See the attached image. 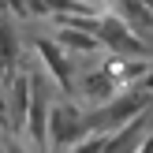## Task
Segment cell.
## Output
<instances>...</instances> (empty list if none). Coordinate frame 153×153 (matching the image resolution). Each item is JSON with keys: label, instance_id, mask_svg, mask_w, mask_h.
Masks as SVG:
<instances>
[{"label": "cell", "instance_id": "cell-1", "mask_svg": "<svg viewBox=\"0 0 153 153\" xmlns=\"http://www.w3.org/2000/svg\"><path fill=\"white\" fill-rule=\"evenodd\" d=\"M153 108V94H116L112 101H105L101 108H90L86 112V134H112L120 127H127L131 120H138L142 112Z\"/></svg>", "mask_w": 153, "mask_h": 153}, {"label": "cell", "instance_id": "cell-2", "mask_svg": "<svg viewBox=\"0 0 153 153\" xmlns=\"http://www.w3.org/2000/svg\"><path fill=\"white\" fill-rule=\"evenodd\" d=\"M97 37H101V45L108 52H116L120 60H149L153 56V45H146L123 19H120V15H101Z\"/></svg>", "mask_w": 153, "mask_h": 153}, {"label": "cell", "instance_id": "cell-3", "mask_svg": "<svg viewBox=\"0 0 153 153\" xmlns=\"http://www.w3.org/2000/svg\"><path fill=\"white\" fill-rule=\"evenodd\" d=\"M82 138H86V112H79L71 101L52 105L49 108V149L64 153Z\"/></svg>", "mask_w": 153, "mask_h": 153}, {"label": "cell", "instance_id": "cell-4", "mask_svg": "<svg viewBox=\"0 0 153 153\" xmlns=\"http://www.w3.org/2000/svg\"><path fill=\"white\" fill-rule=\"evenodd\" d=\"M37 49V60H41V67L52 75V82L60 86V94L71 101L75 94H79V86H75V64H71V52H64L56 41H49V37H37L34 41Z\"/></svg>", "mask_w": 153, "mask_h": 153}, {"label": "cell", "instance_id": "cell-5", "mask_svg": "<svg viewBox=\"0 0 153 153\" xmlns=\"http://www.w3.org/2000/svg\"><path fill=\"white\" fill-rule=\"evenodd\" d=\"M49 94L41 90V82L34 79V86H30V108H26V123H22V131H26V138L34 142L37 153H49Z\"/></svg>", "mask_w": 153, "mask_h": 153}, {"label": "cell", "instance_id": "cell-6", "mask_svg": "<svg viewBox=\"0 0 153 153\" xmlns=\"http://www.w3.org/2000/svg\"><path fill=\"white\" fill-rule=\"evenodd\" d=\"M79 97H86L94 108H101L105 101H112V97H116V71L101 67V71L86 75V79L79 82Z\"/></svg>", "mask_w": 153, "mask_h": 153}, {"label": "cell", "instance_id": "cell-7", "mask_svg": "<svg viewBox=\"0 0 153 153\" xmlns=\"http://www.w3.org/2000/svg\"><path fill=\"white\" fill-rule=\"evenodd\" d=\"M30 86H34V75H11V101H7V116H11V127L26 123V108H30Z\"/></svg>", "mask_w": 153, "mask_h": 153}, {"label": "cell", "instance_id": "cell-8", "mask_svg": "<svg viewBox=\"0 0 153 153\" xmlns=\"http://www.w3.org/2000/svg\"><path fill=\"white\" fill-rule=\"evenodd\" d=\"M52 41H56L64 52H79V56H86V52H97V49H101V37L90 34V30H79V26H60Z\"/></svg>", "mask_w": 153, "mask_h": 153}, {"label": "cell", "instance_id": "cell-9", "mask_svg": "<svg viewBox=\"0 0 153 153\" xmlns=\"http://www.w3.org/2000/svg\"><path fill=\"white\" fill-rule=\"evenodd\" d=\"M19 30H15L11 19H0V71L15 75L19 71Z\"/></svg>", "mask_w": 153, "mask_h": 153}, {"label": "cell", "instance_id": "cell-10", "mask_svg": "<svg viewBox=\"0 0 153 153\" xmlns=\"http://www.w3.org/2000/svg\"><path fill=\"white\" fill-rule=\"evenodd\" d=\"M101 146H105V134H86V138L75 142L67 153H101Z\"/></svg>", "mask_w": 153, "mask_h": 153}, {"label": "cell", "instance_id": "cell-11", "mask_svg": "<svg viewBox=\"0 0 153 153\" xmlns=\"http://www.w3.org/2000/svg\"><path fill=\"white\" fill-rule=\"evenodd\" d=\"M138 90H142V94H153V60H149V71L142 75V82H138Z\"/></svg>", "mask_w": 153, "mask_h": 153}, {"label": "cell", "instance_id": "cell-12", "mask_svg": "<svg viewBox=\"0 0 153 153\" xmlns=\"http://www.w3.org/2000/svg\"><path fill=\"white\" fill-rule=\"evenodd\" d=\"M134 153H153V131H146V138L138 142V149H134Z\"/></svg>", "mask_w": 153, "mask_h": 153}, {"label": "cell", "instance_id": "cell-13", "mask_svg": "<svg viewBox=\"0 0 153 153\" xmlns=\"http://www.w3.org/2000/svg\"><path fill=\"white\" fill-rule=\"evenodd\" d=\"M0 127H4V131H11V116H7V105H4V97H0Z\"/></svg>", "mask_w": 153, "mask_h": 153}, {"label": "cell", "instance_id": "cell-14", "mask_svg": "<svg viewBox=\"0 0 153 153\" xmlns=\"http://www.w3.org/2000/svg\"><path fill=\"white\" fill-rule=\"evenodd\" d=\"M82 4H94V7H97V4H105V0H82Z\"/></svg>", "mask_w": 153, "mask_h": 153}, {"label": "cell", "instance_id": "cell-15", "mask_svg": "<svg viewBox=\"0 0 153 153\" xmlns=\"http://www.w3.org/2000/svg\"><path fill=\"white\" fill-rule=\"evenodd\" d=\"M142 4H146V7H153V0H142Z\"/></svg>", "mask_w": 153, "mask_h": 153}]
</instances>
